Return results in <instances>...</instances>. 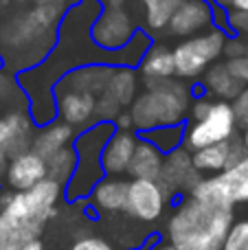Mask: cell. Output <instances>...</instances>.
Wrapping results in <instances>:
<instances>
[{
	"instance_id": "6da1fadb",
	"label": "cell",
	"mask_w": 248,
	"mask_h": 250,
	"mask_svg": "<svg viewBox=\"0 0 248 250\" xmlns=\"http://www.w3.org/2000/svg\"><path fill=\"white\" fill-rule=\"evenodd\" d=\"M64 187L44 178L26 191H13L11 202L0 208V250H18L40 239L44 226L57 215Z\"/></svg>"
},
{
	"instance_id": "7a4b0ae2",
	"label": "cell",
	"mask_w": 248,
	"mask_h": 250,
	"mask_svg": "<svg viewBox=\"0 0 248 250\" xmlns=\"http://www.w3.org/2000/svg\"><path fill=\"white\" fill-rule=\"evenodd\" d=\"M233 222V207L202 202L189 195L171 213L167 237L176 250H222Z\"/></svg>"
},
{
	"instance_id": "3957f363",
	"label": "cell",
	"mask_w": 248,
	"mask_h": 250,
	"mask_svg": "<svg viewBox=\"0 0 248 250\" xmlns=\"http://www.w3.org/2000/svg\"><path fill=\"white\" fill-rule=\"evenodd\" d=\"M141 82H143V92H139L127 108L136 134L163 125L187 123L189 104L193 99L187 83L176 77L156 79V82L141 79Z\"/></svg>"
},
{
	"instance_id": "277c9868",
	"label": "cell",
	"mask_w": 248,
	"mask_h": 250,
	"mask_svg": "<svg viewBox=\"0 0 248 250\" xmlns=\"http://www.w3.org/2000/svg\"><path fill=\"white\" fill-rule=\"evenodd\" d=\"M114 125L108 121H97L90 127L75 134L73 149L77 156V165L70 176V180L64 185V198L68 202L86 200L97 187V182L105 176L101 167V151L108 138L112 136Z\"/></svg>"
},
{
	"instance_id": "5b68a950",
	"label": "cell",
	"mask_w": 248,
	"mask_h": 250,
	"mask_svg": "<svg viewBox=\"0 0 248 250\" xmlns=\"http://www.w3.org/2000/svg\"><path fill=\"white\" fill-rule=\"evenodd\" d=\"M227 38H228L227 31L218 29V26H211L205 33L180 40L171 48V53H174L176 79H180V82L200 79L205 75V70L222 57Z\"/></svg>"
},
{
	"instance_id": "8992f818",
	"label": "cell",
	"mask_w": 248,
	"mask_h": 250,
	"mask_svg": "<svg viewBox=\"0 0 248 250\" xmlns=\"http://www.w3.org/2000/svg\"><path fill=\"white\" fill-rule=\"evenodd\" d=\"M191 195L202 202L220 207H235L240 202H248V156L227 171L202 178Z\"/></svg>"
},
{
	"instance_id": "52a82bcc",
	"label": "cell",
	"mask_w": 248,
	"mask_h": 250,
	"mask_svg": "<svg viewBox=\"0 0 248 250\" xmlns=\"http://www.w3.org/2000/svg\"><path fill=\"white\" fill-rule=\"evenodd\" d=\"M235 134H237V125H235L231 104H227V101H213L207 117H202L200 121L185 123L183 147L193 154V151L202 149V147L228 141Z\"/></svg>"
},
{
	"instance_id": "ba28073f",
	"label": "cell",
	"mask_w": 248,
	"mask_h": 250,
	"mask_svg": "<svg viewBox=\"0 0 248 250\" xmlns=\"http://www.w3.org/2000/svg\"><path fill=\"white\" fill-rule=\"evenodd\" d=\"M136 31H139V22H136L134 11H130L127 4H123V7H101L88 35L97 48L110 53L125 46L134 38Z\"/></svg>"
},
{
	"instance_id": "9c48e42d",
	"label": "cell",
	"mask_w": 248,
	"mask_h": 250,
	"mask_svg": "<svg viewBox=\"0 0 248 250\" xmlns=\"http://www.w3.org/2000/svg\"><path fill=\"white\" fill-rule=\"evenodd\" d=\"M200 180L202 173L193 167L191 151H187L185 147H178V149L165 154L161 176H158L156 182L169 195V200H174L178 193H191Z\"/></svg>"
},
{
	"instance_id": "30bf717a",
	"label": "cell",
	"mask_w": 248,
	"mask_h": 250,
	"mask_svg": "<svg viewBox=\"0 0 248 250\" xmlns=\"http://www.w3.org/2000/svg\"><path fill=\"white\" fill-rule=\"evenodd\" d=\"M169 195L156 180H130L123 213L139 222H156L167 207Z\"/></svg>"
},
{
	"instance_id": "8fae6325",
	"label": "cell",
	"mask_w": 248,
	"mask_h": 250,
	"mask_svg": "<svg viewBox=\"0 0 248 250\" xmlns=\"http://www.w3.org/2000/svg\"><path fill=\"white\" fill-rule=\"evenodd\" d=\"M213 26V4L211 0H183L174 11L165 33L171 38H193Z\"/></svg>"
},
{
	"instance_id": "7c38bea8",
	"label": "cell",
	"mask_w": 248,
	"mask_h": 250,
	"mask_svg": "<svg viewBox=\"0 0 248 250\" xmlns=\"http://www.w3.org/2000/svg\"><path fill=\"white\" fill-rule=\"evenodd\" d=\"M246 149L244 143H242V136L235 134L228 141L215 143V145L202 147V149L193 151L191 154V163L193 167L200 173H209V176H215V173H222L227 169H231L233 165H237L242 158H246Z\"/></svg>"
},
{
	"instance_id": "4fadbf2b",
	"label": "cell",
	"mask_w": 248,
	"mask_h": 250,
	"mask_svg": "<svg viewBox=\"0 0 248 250\" xmlns=\"http://www.w3.org/2000/svg\"><path fill=\"white\" fill-rule=\"evenodd\" d=\"M55 95V108L57 119L64 121L66 125L82 132V129L90 127L97 123L95 119V104L97 97L86 95V92H75V90H53Z\"/></svg>"
},
{
	"instance_id": "5bb4252c",
	"label": "cell",
	"mask_w": 248,
	"mask_h": 250,
	"mask_svg": "<svg viewBox=\"0 0 248 250\" xmlns=\"http://www.w3.org/2000/svg\"><path fill=\"white\" fill-rule=\"evenodd\" d=\"M112 73H114V66H110V64H101V62L83 64V66L68 70L55 83L53 90H75V92H86V95L99 97L108 88Z\"/></svg>"
},
{
	"instance_id": "9a60e30c",
	"label": "cell",
	"mask_w": 248,
	"mask_h": 250,
	"mask_svg": "<svg viewBox=\"0 0 248 250\" xmlns=\"http://www.w3.org/2000/svg\"><path fill=\"white\" fill-rule=\"evenodd\" d=\"M35 134V123L29 112L13 110L0 117V147L7 151L9 158L20 156L31 149Z\"/></svg>"
},
{
	"instance_id": "2e32d148",
	"label": "cell",
	"mask_w": 248,
	"mask_h": 250,
	"mask_svg": "<svg viewBox=\"0 0 248 250\" xmlns=\"http://www.w3.org/2000/svg\"><path fill=\"white\" fill-rule=\"evenodd\" d=\"M136 143H139V134L134 129H114L101 151V167L105 176H123L127 171Z\"/></svg>"
},
{
	"instance_id": "e0dca14e",
	"label": "cell",
	"mask_w": 248,
	"mask_h": 250,
	"mask_svg": "<svg viewBox=\"0 0 248 250\" xmlns=\"http://www.w3.org/2000/svg\"><path fill=\"white\" fill-rule=\"evenodd\" d=\"M4 178L11 191H26L46 178V160L40 158L31 149L20 156H13L9 158Z\"/></svg>"
},
{
	"instance_id": "ac0fdd59",
	"label": "cell",
	"mask_w": 248,
	"mask_h": 250,
	"mask_svg": "<svg viewBox=\"0 0 248 250\" xmlns=\"http://www.w3.org/2000/svg\"><path fill=\"white\" fill-rule=\"evenodd\" d=\"M244 88H246L244 83L228 70L227 62H215L202 75V92L213 101H227V104H231Z\"/></svg>"
},
{
	"instance_id": "d6986e66",
	"label": "cell",
	"mask_w": 248,
	"mask_h": 250,
	"mask_svg": "<svg viewBox=\"0 0 248 250\" xmlns=\"http://www.w3.org/2000/svg\"><path fill=\"white\" fill-rule=\"evenodd\" d=\"M75 129L70 125H66L64 121L55 119V121L42 125L38 132L33 134V143H31V151L38 154L40 158H51L53 154H57L64 147H70L75 141Z\"/></svg>"
},
{
	"instance_id": "ffe728a7",
	"label": "cell",
	"mask_w": 248,
	"mask_h": 250,
	"mask_svg": "<svg viewBox=\"0 0 248 250\" xmlns=\"http://www.w3.org/2000/svg\"><path fill=\"white\" fill-rule=\"evenodd\" d=\"M127 182L130 180H123L121 176H103L88 195L90 204L99 213H121L125 207Z\"/></svg>"
},
{
	"instance_id": "44dd1931",
	"label": "cell",
	"mask_w": 248,
	"mask_h": 250,
	"mask_svg": "<svg viewBox=\"0 0 248 250\" xmlns=\"http://www.w3.org/2000/svg\"><path fill=\"white\" fill-rule=\"evenodd\" d=\"M136 73H139L141 79H152V82L176 77L171 48L165 46L163 42H152V46L147 48V53H145L143 60L136 66Z\"/></svg>"
},
{
	"instance_id": "7402d4cb",
	"label": "cell",
	"mask_w": 248,
	"mask_h": 250,
	"mask_svg": "<svg viewBox=\"0 0 248 250\" xmlns=\"http://www.w3.org/2000/svg\"><path fill=\"white\" fill-rule=\"evenodd\" d=\"M163 158H165V154H161L152 143L139 138L134 156H132L130 167H127L125 173L132 180H158L161 167H163Z\"/></svg>"
},
{
	"instance_id": "603a6c76",
	"label": "cell",
	"mask_w": 248,
	"mask_h": 250,
	"mask_svg": "<svg viewBox=\"0 0 248 250\" xmlns=\"http://www.w3.org/2000/svg\"><path fill=\"white\" fill-rule=\"evenodd\" d=\"M141 90V77L136 73V68H125V66H114V73L108 82V92L123 110H127L132 105V101L136 99Z\"/></svg>"
},
{
	"instance_id": "cb8c5ba5",
	"label": "cell",
	"mask_w": 248,
	"mask_h": 250,
	"mask_svg": "<svg viewBox=\"0 0 248 250\" xmlns=\"http://www.w3.org/2000/svg\"><path fill=\"white\" fill-rule=\"evenodd\" d=\"M136 4L143 16L145 31L154 38L156 33H163L167 29L171 16L183 4V0H136Z\"/></svg>"
},
{
	"instance_id": "d4e9b609",
	"label": "cell",
	"mask_w": 248,
	"mask_h": 250,
	"mask_svg": "<svg viewBox=\"0 0 248 250\" xmlns=\"http://www.w3.org/2000/svg\"><path fill=\"white\" fill-rule=\"evenodd\" d=\"M139 138L152 143V145L156 147L161 154H169V151L183 147V141H185V123L163 125V127L147 129V132H141Z\"/></svg>"
},
{
	"instance_id": "484cf974",
	"label": "cell",
	"mask_w": 248,
	"mask_h": 250,
	"mask_svg": "<svg viewBox=\"0 0 248 250\" xmlns=\"http://www.w3.org/2000/svg\"><path fill=\"white\" fill-rule=\"evenodd\" d=\"M75 165H77V156H75L73 145L64 147L57 154H53L51 158H46V178H51L53 182L64 187L73 176Z\"/></svg>"
},
{
	"instance_id": "4316f807",
	"label": "cell",
	"mask_w": 248,
	"mask_h": 250,
	"mask_svg": "<svg viewBox=\"0 0 248 250\" xmlns=\"http://www.w3.org/2000/svg\"><path fill=\"white\" fill-rule=\"evenodd\" d=\"M222 250H248V220L233 222Z\"/></svg>"
},
{
	"instance_id": "83f0119b",
	"label": "cell",
	"mask_w": 248,
	"mask_h": 250,
	"mask_svg": "<svg viewBox=\"0 0 248 250\" xmlns=\"http://www.w3.org/2000/svg\"><path fill=\"white\" fill-rule=\"evenodd\" d=\"M121 110L123 108L108 95V92H101V95L97 97V104H95V119H97V121L112 123L114 119L119 117V112H121Z\"/></svg>"
},
{
	"instance_id": "f1b7e54d",
	"label": "cell",
	"mask_w": 248,
	"mask_h": 250,
	"mask_svg": "<svg viewBox=\"0 0 248 250\" xmlns=\"http://www.w3.org/2000/svg\"><path fill=\"white\" fill-rule=\"evenodd\" d=\"M231 110H233V117H235L237 129H242V132L248 129V86L231 101Z\"/></svg>"
},
{
	"instance_id": "f546056e",
	"label": "cell",
	"mask_w": 248,
	"mask_h": 250,
	"mask_svg": "<svg viewBox=\"0 0 248 250\" xmlns=\"http://www.w3.org/2000/svg\"><path fill=\"white\" fill-rule=\"evenodd\" d=\"M227 35L248 38V13H244V11H227Z\"/></svg>"
},
{
	"instance_id": "4dcf8cb0",
	"label": "cell",
	"mask_w": 248,
	"mask_h": 250,
	"mask_svg": "<svg viewBox=\"0 0 248 250\" xmlns=\"http://www.w3.org/2000/svg\"><path fill=\"white\" fill-rule=\"evenodd\" d=\"M224 57H227V62L231 60H240V57L248 55V42L246 38H240V35H228L227 42H224Z\"/></svg>"
},
{
	"instance_id": "1f68e13d",
	"label": "cell",
	"mask_w": 248,
	"mask_h": 250,
	"mask_svg": "<svg viewBox=\"0 0 248 250\" xmlns=\"http://www.w3.org/2000/svg\"><path fill=\"white\" fill-rule=\"evenodd\" d=\"M70 250H117L108 239L97 237V235H86V237H79L77 242L70 246Z\"/></svg>"
},
{
	"instance_id": "d6a6232c",
	"label": "cell",
	"mask_w": 248,
	"mask_h": 250,
	"mask_svg": "<svg viewBox=\"0 0 248 250\" xmlns=\"http://www.w3.org/2000/svg\"><path fill=\"white\" fill-rule=\"evenodd\" d=\"M227 66H228V70H231V73L235 75L242 83H244V86H248V55L240 57V60L227 62Z\"/></svg>"
},
{
	"instance_id": "836d02e7",
	"label": "cell",
	"mask_w": 248,
	"mask_h": 250,
	"mask_svg": "<svg viewBox=\"0 0 248 250\" xmlns=\"http://www.w3.org/2000/svg\"><path fill=\"white\" fill-rule=\"evenodd\" d=\"M218 7H222L224 11H244L248 13V0H211Z\"/></svg>"
},
{
	"instance_id": "e575fe53",
	"label": "cell",
	"mask_w": 248,
	"mask_h": 250,
	"mask_svg": "<svg viewBox=\"0 0 248 250\" xmlns=\"http://www.w3.org/2000/svg\"><path fill=\"white\" fill-rule=\"evenodd\" d=\"M112 125H114V129H134L130 110H121V112H119V117L112 121Z\"/></svg>"
},
{
	"instance_id": "d590c367",
	"label": "cell",
	"mask_w": 248,
	"mask_h": 250,
	"mask_svg": "<svg viewBox=\"0 0 248 250\" xmlns=\"http://www.w3.org/2000/svg\"><path fill=\"white\" fill-rule=\"evenodd\" d=\"M7 165H9V156H7V151L0 147V176L7 171Z\"/></svg>"
},
{
	"instance_id": "8d00e7d4",
	"label": "cell",
	"mask_w": 248,
	"mask_h": 250,
	"mask_svg": "<svg viewBox=\"0 0 248 250\" xmlns=\"http://www.w3.org/2000/svg\"><path fill=\"white\" fill-rule=\"evenodd\" d=\"M147 250H176V248L169 242H152V248H147Z\"/></svg>"
},
{
	"instance_id": "74e56055",
	"label": "cell",
	"mask_w": 248,
	"mask_h": 250,
	"mask_svg": "<svg viewBox=\"0 0 248 250\" xmlns=\"http://www.w3.org/2000/svg\"><path fill=\"white\" fill-rule=\"evenodd\" d=\"M18 250H44V246H42V242H40V239H33V242L24 244V246L18 248Z\"/></svg>"
},
{
	"instance_id": "f35d334b",
	"label": "cell",
	"mask_w": 248,
	"mask_h": 250,
	"mask_svg": "<svg viewBox=\"0 0 248 250\" xmlns=\"http://www.w3.org/2000/svg\"><path fill=\"white\" fill-rule=\"evenodd\" d=\"M130 0H105L103 7H123V4H127Z\"/></svg>"
},
{
	"instance_id": "ab89813d",
	"label": "cell",
	"mask_w": 248,
	"mask_h": 250,
	"mask_svg": "<svg viewBox=\"0 0 248 250\" xmlns=\"http://www.w3.org/2000/svg\"><path fill=\"white\" fill-rule=\"evenodd\" d=\"M7 83H9V79L4 77V75H0V97H4V92H7Z\"/></svg>"
},
{
	"instance_id": "60d3db41",
	"label": "cell",
	"mask_w": 248,
	"mask_h": 250,
	"mask_svg": "<svg viewBox=\"0 0 248 250\" xmlns=\"http://www.w3.org/2000/svg\"><path fill=\"white\" fill-rule=\"evenodd\" d=\"M240 136H242V143H244V149H246V154H248V129H244V132H242Z\"/></svg>"
},
{
	"instance_id": "b9f144b4",
	"label": "cell",
	"mask_w": 248,
	"mask_h": 250,
	"mask_svg": "<svg viewBox=\"0 0 248 250\" xmlns=\"http://www.w3.org/2000/svg\"><path fill=\"white\" fill-rule=\"evenodd\" d=\"M136 250H147V248H136Z\"/></svg>"
}]
</instances>
